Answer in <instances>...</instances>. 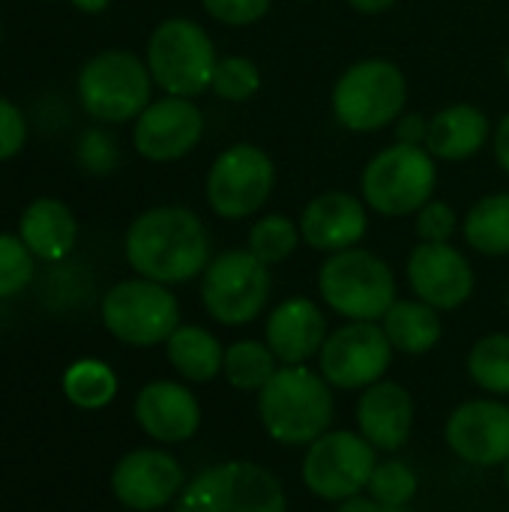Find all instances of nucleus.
Returning <instances> with one entry per match:
<instances>
[{
  "label": "nucleus",
  "instance_id": "obj_33",
  "mask_svg": "<svg viewBox=\"0 0 509 512\" xmlns=\"http://www.w3.org/2000/svg\"><path fill=\"white\" fill-rule=\"evenodd\" d=\"M366 492H369V498H375L387 507H408L417 498V474L399 459L378 462Z\"/></svg>",
  "mask_w": 509,
  "mask_h": 512
},
{
  "label": "nucleus",
  "instance_id": "obj_5",
  "mask_svg": "<svg viewBox=\"0 0 509 512\" xmlns=\"http://www.w3.org/2000/svg\"><path fill=\"white\" fill-rule=\"evenodd\" d=\"M75 93L93 120L129 123L153 102V75L138 54L105 48L81 66Z\"/></svg>",
  "mask_w": 509,
  "mask_h": 512
},
{
  "label": "nucleus",
  "instance_id": "obj_34",
  "mask_svg": "<svg viewBox=\"0 0 509 512\" xmlns=\"http://www.w3.org/2000/svg\"><path fill=\"white\" fill-rule=\"evenodd\" d=\"M459 231V213L447 201H426L417 210V237L420 243H450Z\"/></svg>",
  "mask_w": 509,
  "mask_h": 512
},
{
  "label": "nucleus",
  "instance_id": "obj_10",
  "mask_svg": "<svg viewBox=\"0 0 509 512\" xmlns=\"http://www.w3.org/2000/svg\"><path fill=\"white\" fill-rule=\"evenodd\" d=\"M375 468H378V450L360 432L330 429L306 447L300 477L315 498L330 504H345L360 498V492H366Z\"/></svg>",
  "mask_w": 509,
  "mask_h": 512
},
{
  "label": "nucleus",
  "instance_id": "obj_15",
  "mask_svg": "<svg viewBox=\"0 0 509 512\" xmlns=\"http://www.w3.org/2000/svg\"><path fill=\"white\" fill-rule=\"evenodd\" d=\"M453 456L474 468H498L509 459V405L501 399L462 402L444 429Z\"/></svg>",
  "mask_w": 509,
  "mask_h": 512
},
{
  "label": "nucleus",
  "instance_id": "obj_19",
  "mask_svg": "<svg viewBox=\"0 0 509 512\" xmlns=\"http://www.w3.org/2000/svg\"><path fill=\"white\" fill-rule=\"evenodd\" d=\"M327 318L309 297L282 300L264 324V342L282 366H306L327 342Z\"/></svg>",
  "mask_w": 509,
  "mask_h": 512
},
{
  "label": "nucleus",
  "instance_id": "obj_31",
  "mask_svg": "<svg viewBox=\"0 0 509 512\" xmlns=\"http://www.w3.org/2000/svg\"><path fill=\"white\" fill-rule=\"evenodd\" d=\"M210 90L225 102H249L261 90V69L255 60H249L243 54L219 57Z\"/></svg>",
  "mask_w": 509,
  "mask_h": 512
},
{
  "label": "nucleus",
  "instance_id": "obj_4",
  "mask_svg": "<svg viewBox=\"0 0 509 512\" xmlns=\"http://www.w3.org/2000/svg\"><path fill=\"white\" fill-rule=\"evenodd\" d=\"M318 294L345 321H381L399 300L393 267L360 246L327 255L318 270Z\"/></svg>",
  "mask_w": 509,
  "mask_h": 512
},
{
  "label": "nucleus",
  "instance_id": "obj_20",
  "mask_svg": "<svg viewBox=\"0 0 509 512\" xmlns=\"http://www.w3.org/2000/svg\"><path fill=\"white\" fill-rule=\"evenodd\" d=\"M135 420L141 432L159 444H183L201 426L195 393L177 381H150L135 396Z\"/></svg>",
  "mask_w": 509,
  "mask_h": 512
},
{
  "label": "nucleus",
  "instance_id": "obj_45",
  "mask_svg": "<svg viewBox=\"0 0 509 512\" xmlns=\"http://www.w3.org/2000/svg\"><path fill=\"white\" fill-rule=\"evenodd\" d=\"M507 306H509V291H507Z\"/></svg>",
  "mask_w": 509,
  "mask_h": 512
},
{
  "label": "nucleus",
  "instance_id": "obj_23",
  "mask_svg": "<svg viewBox=\"0 0 509 512\" xmlns=\"http://www.w3.org/2000/svg\"><path fill=\"white\" fill-rule=\"evenodd\" d=\"M489 132L492 126L483 108L471 102H456L441 108L435 117H429L426 150L441 162H465L483 150Z\"/></svg>",
  "mask_w": 509,
  "mask_h": 512
},
{
  "label": "nucleus",
  "instance_id": "obj_9",
  "mask_svg": "<svg viewBox=\"0 0 509 512\" xmlns=\"http://www.w3.org/2000/svg\"><path fill=\"white\" fill-rule=\"evenodd\" d=\"M105 330L132 348L165 345L180 327V303L168 285L135 276L111 285L99 303Z\"/></svg>",
  "mask_w": 509,
  "mask_h": 512
},
{
  "label": "nucleus",
  "instance_id": "obj_27",
  "mask_svg": "<svg viewBox=\"0 0 509 512\" xmlns=\"http://www.w3.org/2000/svg\"><path fill=\"white\" fill-rule=\"evenodd\" d=\"M276 354L267 348V342L258 339H240L234 345L225 348V363H222V375L234 390L243 393H258L273 375H276Z\"/></svg>",
  "mask_w": 509,
  "mask_h": 512
},
{
  "label": "nucleus",
  "instance_id": "obj_42",
  "mask_svg": "<svg viewBox=\"0 0 509 512\" xmlns=\"http://www.w3.org/2000/svg\"><path fill=\"white\" fill-rule=\"evenodd\" d=\"M69 3L84 15H99V12H105L111 6V0H69Z\"/></svg>",
  "mask_w": 509,
  "mask_h": 512
},
{
  "label": "nucleus",
  "instance_id": "obj_2",
  "mask_svg": "<svg viewBox=\"0 0 509 512\" xmlns=\"http://www.w3.org/2000/svg\"><path fill=\"white\" fill-rule=\"evenodd\" d=\"M333 414V387L309 366H282L258 390L261 426L282 447H309L330 432Z\"/></svg>",
  "mask_w": 509,
  "mask_h": 512
},
{
  "label": "nucleus",
  "instance_id": "obj_6",
  "mask_svg": "<svg viewBox=\"0 0 509 512\" xmlns=\"http://www.w3.org/2000/svg\"><path fill=\"white\" fill-rule=\"evenodd\" d=\"M147 69L153 84L168 96L195 99L213 87L216 45L210 33L192 18H165L147 39Z\"/></svg>",
  "mask_w": 509,
  "mask_h": 512
},
{
  "label": "nucleus",
  "instance_id": "obj_18",
  "mask_svg": "<svg viewBox=\"0 0 509 512\" xmlns=\"http://www.w3.org/2000/svg\"><path fill=\"white\" fill-rule=\"evenodd\" d=\"M369 231V207L351 192H321L300 213V237L318 252H342L360 246Z\"/></svg>",
  "mask_w": 509,
  "mask_h": 512
},
{
  "label": "nucleus",
  "instance_id": "obj_1",
  "mask_svg": "<svg viewBox=\"0 0 509 512\" xmlns=\"http://www.w3.org/2000/svg\"><path fill=\"white\" fill-rule=\"evenodd\" d=\"M126 264L135 276L159 285H183L210 264V231L198 213L180 204H162L138 213L123 237Z\"/></svg>",
  "mask_w": 509,
  "mask_h": 512
},
{
  "label": "nucleus",
  "instance_id": "obj_30",
  "mask_svg": "<svg viewBox=\"0 0 509 512\" xmlns=\"http://www.w3.org/2000/svg\"><path fill=\"white\" fill-rule=\"evenodd\" d=\"M300 225H294L285 213H267L261 216L252 228H249V252L267 264V267H276V264H285L297 246H300Z\"/></svg>",
  "mask_w": 509,
  "mask_h": 512
},
{
  "label": "nucleus",
  "instance_id": "obj_7",
  "mask_svg": "<svg viewBox=\"0 0 509 512\" xmlns=\"http://www.w3.org/2000/svg\"><path fill=\"white\" fill-rule=\"evenodd\" d=\"M174 512H288V498L270 468L231 459L189 480Z\"/></svg>",
  "mask_w": 509,
  "mask_h": 512
},
{
  "label": "nucleus",
  "instance_id": "obj_17",
  "mask_svg": "<svg viewBox=\"0 0 509 512\" xmlns=\"http://www.w3.org/2000/svg\"><path fill=\"white\" fill-rule=\"evenodd\" d=\"M408 285L417 300L438 312H453L471 300L477 276L453 243H417L408 255Z\"/></svg>",
  "mask_w": 509,
  "mask_h": 512
},
{
  "label": "nucleus",
  "instance_id": "obj_12",
  "mask_svg": "<svg viewBox=\"0 0 509 512\" xmlns=\"http://www.w3.org/2000/svg\"><path fill=\"white\" fill-rule=\"evenodd\" d=\"M276 186V165L258 144L225 147L207 171V204L219 219L240 222L264 210Z\"/></svg>",
  "mask_w": 509,
  "mask_h": 512
},
{
  "label": "nucleus",
  "instance_id": "obj_29",
  "mask_svg": "<svg viewBox=\"0 0 509 512\" xmlns=\"http://www.w3.org/2000/svg\"><path fill=\"white\" fill-rule=\"evenodd\" d=\"M471 381L489 396H509V333H489L468 354Z\"/></svg>",
  "mask_w": 509,
  "mask_h": 512
},
{
  "label": "nucleus",
  "instance_id": "obj_22",
  "mask_svg": "<svg viewBox=\"0 0 509 512\" xmlns=\"http://www.w3.org/2000/svg\"><path fill=\"white\" fill-rule=\"evenodd\" d=\"M18 237L36 261L57 264L66 261L78 243V219L72 207L57 198H33L18 219Z\"/></svg>",
  "mask_w": 509,
  "mask_h": 512
},
{
  "label": "nucleus",
  "instance_id": "obj_32",
  "mask_svg": "<svg viewBox=\"0 0 509 512\" xmlns=\"http://www.w3.org/2000/svg\"><path fill=\"white\" fill-rule=\"evenodd\" d=\"M36 276V258L18 234L0 231V300L21 294Z\"/></svg>",
  "mask_w": 509,
  "mask_h": 512
},
{
  "label": "nucleus",
  "instance_id": "obj_8",
  "mask_svg": "<svg viewBox=\"0 0 509 512\" xmlns=\"http://www.w3.org/2000/svg\"><path fill=\"white\" fill-rule=\"evenodd\" d=\"M435 186V156L426 147L399 141L378 150L360 174V192L366 207L387 219L417 213L426 201H432Z\"/></svg>",
  "mask_w": 509,
  "mask_h": 512
},
{
  "label": "nucleus",
  "instance_id": "obj_26",
  "mask_svg": "<svg viewBox=\"0 0 509 512\" xmlns=\"http://www.w3.org/2000/svg\"><path fill=\"white\" fill-rule=\"evenodd\" d=\"M462 234L468 246L486 258H504L509 255V192H495L480 198L465 222Z\"/></svg>",
  "mask_w": 509,
  "mask_h": 512
},
{
  "label": "nucleus",
  "instance_id": "obj_16",
  "mask_svg": "<svg viewBox=\"0 0 509 512\" xmlns=\"http://www.w3.org/2000/svg\"><path fill=\"white\" fill-rule=\"evenodd\" d=\"M186 486L180 462L165 450H132L111 471V492L117 504L132 512H156L180 498Z\"/></svg>",
  "mask_w": 509,
  "mask_h": 512
},
{
  "label": "nucleus",
  "instance_id": "obj_39",
  "mask_svg": "<svg viewBox=\"0 0 509 512\" xmlns=\"http://www.w3.org/2000/svg\"><path fill=\"white\" fill-rule=\"evenodd\" d=\"M492 147H495V159H498L501 171L509 177V111L501 117V123L495 126V141H492Z\"/></svg>",
  "mask_w": 509,
  "mask_h": 512
},
{
  "label": "nucleus",
  "instance_id": "obj_13",
  "mask_svg": "<svg viewBox=\"0 0 509 512\" xmlns=\"http://www.w3.org/2000/svg\"><path fill=\"white\" fill-rule=\"evenodd\" d=\"M393 345L378 321H348L333 330L318 354V372L336 390H366L384 381Z\"/></svg>",
  "mask_w": 509,
  "mask_h": 512
},
{
  "label": "nucleus",
  "instance_id": "obj_43",
  "mask_svg": "<svg viewBox=\"0 0 509 512\" xmlns=\"http://www.w3.org/2000/svg\"><path fill=\"white\" fill-rule=\"evenodd\" d=\"M504 486H507V492H509V459L504 462Z\"/></svg>",
  "mask_w": 509,
  "mask_h": 512
},
{
  "label": "nucleus",
  "instance_id": "obj_14",
  "mask_svg": "<svg viewBox=\"0 0 509 512\" xmlns=\"http://www.w3.org/2000/svg\"><path fill=\"white\" fill-rule=\"evenodd\" d=\"M135 153L147 162L165 165L189 156L204 138V114L195 99L159 96L132 120Z\"/></svg>",
  "mask_w": 509,
  "mask_h": 512
},
{
  "label": "nucleus",
  "instance_id": "obj_38",
  "mask_svg": "<svg viewBox=\"0 0 509 512\" xmlns=\"http://www.w3.org/2000/svg\"><path fill=\"white\" fill-rule=\"evenodd\" d=\"M426 135H429V117L423 114H402L396 120V141L399 144H414V147H426Z\"/></svg>",
  "mask_w": 509,
  "mask_h": 512
},
{
  "label": "nucleus",
  "instance_id": "obj_24",
  "mask_svg": "<svg viewBox=\"0 0 509 512\" xmlns=\"http://www.w3.org/2000/svg\"><path fill=\"white\" fill-rule=\"evenodd\" d=\"M378 324L384 327L393 351L411 357L429 354L444 333L438 309H432L423 300H396Z\"/></svg>",
  "mask_w": 509,
  "mask_h": 512
},
{
  "label": "nucleus",
  "instance_id": "obj_36",
  "mask_svg": "<svg viewBox=\"0 0 509 512\" xmlns=\"http://www.w3.org/2000/svg\"><path fill=\"white\" fill-rule=\"evenodd\" d=\"M27 144V120L24 111L0 93V162L15 159Z\"/></svg>",
  "mask_w": 509,
  "mask_h": 512
},
{
  "label": "nucleus",
  "instance_id": "obj_3",
  "mask_svg": "<svg viewBox=\"0 0 509 512\" xmlns=\"http://www.w3.org/2000/svg\"><path fill=\"white\" fill-rule=\"evenodd\" d=\"M330 105L342 129L357 135L381 132L405 114L408 78L387 57L357 60L333 84Z\"/></svg>",
  "mask_w": 509,
  "mask_h": 512
},
{
  "label": "nucleus",
  "instance_id": "obj_28",
  "mask_svg": "<svg viewBox=\"0 0 509 512\" xmlns=\"http://www.w3.org/2000/svg\"><path fill=\"white\" fill-rule=\"evenodd\" d=\"M117 375L102 360H75L63 372V396L81 411H99L117 396Z\"/></svg>",
  "mask_w": 509,
  "mask_h": 512
},
{
  "label": "nucleus",
  "instance_id": "obj_11",
  "mask_svg": "<svg viewBox=\"0 0 509 512\" xmlns=\"http://www.w3.org/2000/svg\"><path fill=\"white\" fill-rule=\"evenodd\" d=\"M270 300V267L249 249H228L210 258L201 273V303L225 327L252 324Z\"/></svg>",
  "mask_w": 509,
  "mask_h": 512
},
{
  "label": "nucleus",
  "instance_id": "obj_44",
  "mask_svg": "<svg viewBox=\"0 0 509 512\" xmlns=\"http://www.w3.org/2000/svg\"><path fill=\"white\" fill-rule=\"evenodd\" d=\"M504 72H507V81H509V54H507V60H504Z\"/></svg>",
  "mask_w": 509,
  "mask_h": 512
},
{
  "label": "nucleus",
  "instance_id": "obj_41",
  "mask_svg": "<svg viewBox=\"0 0 509 512\" xmlns=\"http://www.w3.org/2000/svg\"><path fill=\"white\" fill-rule=\"evenodd\" d=\"M345 3L351 9L363 12V15H381V12H387V9L396 6V0H345Z\"/></svg>",
  "mask_w": 509,
  "mask_h": 512
},
{
  "label": "nucleus",
  "instance_id": "obj_35",
  "mask_svg": "<svg viewBox=\"0 0 509 512\" xmlns=\"http://www.w3.org/2000/svg\"><path fill=\"white\" fill-rule=\"evenodd\" d=\"M201 6L213 21L225 27H249L270 12L273 0H201Z\"/></svg>",
  "mask_w": 509,
  "mask_h": 512
},
{
  "label": "nucleus",
  "instance_id": "obj_40",
  "mask_svg": "<svg viewBox=\"0 0 509 512\" xmlns=\"http://www.w3.org/2000/svg\"><path fill=\"white\" fill-rule=\"evenodd\" d=\"M336 512H411L408 507H387L375 498H354V501H345L339 504Z\"/></svg>",
  "mask_w": 509,
  "mask_h": 512
},
{
  "label": "nucleus",
  "instance_id": "obj_25",
  "mask_svg": "<svg viewBox=\"0 0 509 512\" xmlns=\"http://www.w3.org/2000/svg\"><path fill=\"white\" fill-rule=\"evenodd\" d=\"M165 354L177 375L192 384H207L219 378L225 363V348L219 345V339L198 324H180L165 342Z\"/></svg>",
  "mask_w": 509,
  "mask_h": 512
},
{
  "label": "nucleus",
  "instance_id": "obj_37",
  "mask_svg": "<svg viewBox=\"0 0 509 512\" xmlns=\"http://www.w3.org/2000/svg\"><path fill=\"white\" fill-rule=\"evenodd\" d=\"M78 162H81L84 171H90V174H108V171H114V165H117V147H114V141H111L105 132L90 129V132L81 135Z\"/></svg>",
  "mask_w": 509,
  "mask_h": 512
},
{
  "label": "nucleus",
  "instance_id": "obj_21",
  "mask_svg": "<svg viewBox=\"0 0 509 512\" xmlns=\"http://www.w3.org/2000/svg\"><path fill=\"white\" fill-rule=\"evenodd\" d=\"M357 432L384 453H396L414 432V399L396 381H378L357 402Z\"/></svg>",
  "mask_w": 509,
  "mask_h": 512
}]
</instances>
